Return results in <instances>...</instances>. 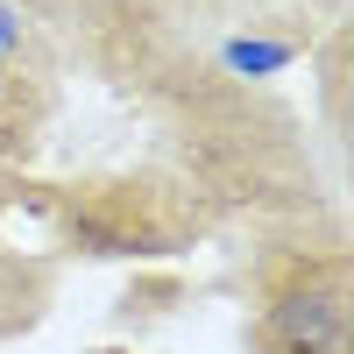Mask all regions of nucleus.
Returning <instances> with one entry per match:
<instances>
[{
  "label": "nucleus",
  "instance_id": "1",
  "mask_svg": "<svg viewBox=\"0 0 354 354\" xmlns=\"http://www.w3.org/2000/svg\"><path fill=\"white\" fill-rule=\"evenodd\" d=\"M347 340V305L340 290H305L270 312V347L277 354H333Z\"/></svg>",
  "mask_w": 354,
  "mask_h": 354
},
{
  "label": "nucleus",
  "instance_id": "2",
  "mask_svg": "<svg viewBox=\"0 0 354 354\" xmlns=\"http://www.w3.org/2000/svg\"><path fill=\"white\" fill-rule=\"evenodd\" d=\"M227 64H234V71H248V78H262V71L290 64V43H227Z\"/></svg>",
  "mask_w": 354,
  "mask_h": 354
},
{
  "label": "nucleus",
  "instance_id": "3",
  "mask_svg": "<svg viewBox=\"0 0 354 354\" xmlns=\"http://www.w3.org/2000/svg\"><path fill=\"white\" fill-rule=\"evenodd\" d=\"M21 36H28V21H21V15L8 8V0H0V64H8V57L21 50Z\"/></svg>",
  "mask_w": 354,
  "mask_h": 354
},
{
  "label": "nucleus",
  "instance_id": "4",
  "mask_svg": "<svg viewBox=\"0 0 354 354\" xmlns=\"http://www.w3.org/2000/svg\"><path fill=\"white\" fill-rule=\"evenodd\" d=\"M0 106H8V71H0Z\"/></svg>",
  "mask_w": 354,
  "mask_h": 354
}]
</instances>
